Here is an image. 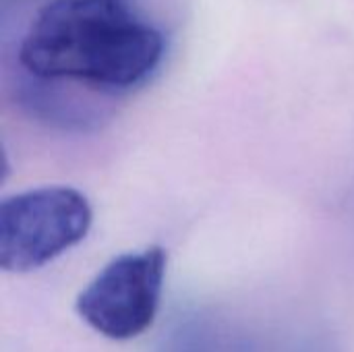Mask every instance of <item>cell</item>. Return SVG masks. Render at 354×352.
Returning a JSON list of instances; mask_svg holds the SVG:
<instances>
[{
	"label": "cell",
	"mask_w": 354,
	"mask_h": 352,
	"mask_svg": "<svg viewBox=\"0 0 354 352\" xmlns=\"http://www.w3.org/2000/svg\"><path fill=\"white\" fill-rule=\"evenodd\" d=\"M162 56V33L124 0H52L19 48V62L31 79L95 91L137 87Z\"/></svg>",
	"instance_id": "6da1fadb"
},
{
	"label": "cell",
	"mask_w": 354,
	"mask_h": 352,
	"mask_svg": "<svg viewBox=\"0 0 354 352\" xmlns=\"http://www.w3.org/2000/svg\"><path fill=\"white\" fill-rule=\"evenodd\" d=\"M91 205L71 187H41L6 197L0 205V266L37 270L85 239Z\"/></svg>",
	"instance_id": "7a4b0ae2"
},
{
	"label": "cell",
	"mask_w": 354,
	"mask_h": 352,
	"mask_svg": "<svg viewBox=\"0 0 354 352\" xmlns=\"http://www.w3.org/2000/svg\"><path fill=\"white\" fill-rule=\"evenodd\" d=\"M166 263L162 247L114 257L77 297L79 317L110 340L141 336L158 315Z\"/></svg>",
	"instance_id": "3957f363"
}]
</instances>
